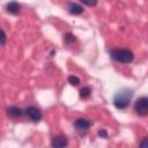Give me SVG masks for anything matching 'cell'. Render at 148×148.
Returning a JSON list of instances; mask_svg holds the SVG:
<instances>
[{
	"mask_svg": "<svg viewBox=\"0 0 148 148\" xmlns=\"http://www.w3.org/2000/svg\"><path fill=\"white\" fill-rule=\"evenodd\" d=\"M132 90H128V89H124L121 91H119L114 98H113V104L117 109H125L130 104V101L132 98Z\"/></svg>",
	"mask_w": 148,
	"mask_h": 148,
	"instance_id": "cell-1",
	"label": "cell"
},
{
	"mask_svg": "<svg viewBox=\"0 0 148 148\" xmlns=\"http://www.w3.org/2000/svg\"><path fill=\"white\" fill-rule=\"evenodd\" d=\"M110 54L116 61L123 62V64H128L134 58L133 52L126 49H113L110 51Z\"/></svg>",
	"mask_w": 148,
	"mask_h": 148,
	"instance_id": "cell-2",
	"label": "cell"
},
{
	"mask_svg": "<svg viewBox=\"0 0 148 148\" xmlns=\"http://www.w3.org/2000/svg\"><path fill=\"white\" fill-rule=\"evenodd\" d=\"M134 110L139 116H148V97L143 96L138 98L134 103Z\"/></svg>",
	"mask_w": 148,
	"mask_h": 148,
	"instance_id": "cell-3",
	"label": "cell"
},
{
	"mask_svg": "<svg viewBox=\"0 0 148 148\" xmlns=\"http://www.w3.org/2000/svg\"><path fill=\"white\" fill-rule=\"evenodd\" d=\"M25 113H27V116H28L34 123H38V121L42 119V112H40V110L37 109V108H35V106H29V108H27Z\"/></svg>",
	"mask_w": 148,
	"mask_h": 148,
	"instance_id": "cell-4",
	"label": "cell"
},
{
	"mask_svg": "<svg viewBox=\"0 0 148 148\" xmlns=\"http://www.w3.org/2000/svg\"><path fill=\"white\" fill-rule=\"evenodd\" d=\"M90 125H91V123H90L88 119H84V118H79V119H76L75 123H74V127H75L76 131H79V132H84V131H87V130L90 127Z\"/></svg>",
	"mask_w": 148,
	"mask_h": 148,
	"instance_id": "cell-5",
	"label": "cell"
},
{
	"mask_svg": "<svg viewBox=\"0 0 148 148\" xmlns=\"http://www.w3.org/2000/svg\"><path fill=\"white\" fill-rule=\"evenodd\" d=\"M67 138L66 136H62V135H58V136H54L52 139V142H51V146L52 147H56V148H61V147H65L67 146Z\"/></svg>",
	"mask_w": 148,
	"mask_h": 148,
	"instance_id": "cell-6",
	"label": "cell"
},
{
	"mask_svg": "<svg viewBox=\"0 0 148 148\" xmlns=\"http://www.w3.org/2000/svg\"><path fill=\"white\" fill-rule=\"evenodd\" d=\"M22 110L18 108V106H9L7 109V114L12 118H18L22 116Z\"/></svg>",
	"mask_w": 148,
	"mask_h": 148,
	"instance_id": "cell-7",
	"label": "cell"
},
{
	"mask_svg": "<svg viewBox=\"0 0 148 148\" xmlns=\"http://www.w3.org/2000/svg\"><path fill=\"white\" fill-rule=\"evenodd\" d=\"M68 12H69L72 15H79V14H81V13L83 12V8H82V6L72 2V3L68 5Z\"/></svg>",
	"mask_w": 148,
	"mask_h": 148,
	"instance_id": "cell-8",
	"label": "cell"
},
{
	"mask_svg": "<svg viewBox=\"0 0 148 148\" xmlns=\"http://www.w3.org/2000/svg\"><path fill=\"white\" fill-rule=\"evenodd\" d=\"M20 8H21V7H20V5H18L17 2H15V1H12V2L7 3V6H6L7 12H8V13H10V14H18Z\"/></svg>",
	"mask_w": 148,
	"mask_h": 148,
	"instance_id": "cell-9",
	"label": "cell"
},
{
	"mask_svg": "<svg viewBox=\"0 0 148 148\" xmlns=\"http://www.w3.org/2000/svg\"><path fill=\"white\" fill-rule=\"evenodd\" d=\"M90 92H91L90 88H89V87H84V88H82V89L80 90V96H81L82 98H86V97H88V96L90 95Z\"/></svg>",
	"mask_w": 148,
	"mask_h": 148,
	"instance_id": "cell-10",
	"label": "cell"
},
{
	"mask_svg": "<svg viewBox=\"0 0 148 148\" xmlns=\"http://www.w3.org/2000/svg\"><path fill=\"white\" fill-rule=\"evenodd\" d=\"M68 82L72 84V86H77L80 83V79L77 76H74V75H71L68 76Z\"/></svg>",
	"mask_w": 148,
	"mask_h": 148,
	"instance_id": "cell-11",
	"label": "cell"
},
{
	"mask_svg": "<svg viewBox=\"0 0 148 148\" xmlns=\"http://www.w3.org/2000/svg\"><path fill=\"white\" fill-rule=\"evenodd\" d=\"M64 39H65V42H66V43H72V42H74V40H75V36H74V35H72L71 32H68V34H66V35L64 36Z\"/></svg>",
	"mask_w": 148,
	"mask_h": 148,
	"instance_id": "cell-12",
	"label": "cell"
},
{
	"mask_svg": "<svg viewBox=\"0 0 148 148\" xmlns=\"http://www.w3.org/2000/svg\"><path fill=\"white\" fill-rule=\"evenodd\" d=\"M81 2H83V3H84V5H87V6L92 7V6H96L97 0H81Z\"/></svg>",
	"mask_w": 148,
	"mask_h": 148,
	"instance_id": "cell-13",
	"label": "cell"
},
{
	"mask_svg": "<svg viewBox=\"0 0 148 148\" xmlns=\"http://www.w3.org/2000/svg\"><path fill=\"white\" fill-rule=\"evenodd\" d=\"M140 147H142V148H148V138L142 139V141L140 142Z\"/></svg>",
	"mask_w": 148,
	"mask_h": 148,
	"instance_id": "cell-14",
	"label": "cell"
},
{
	"mask_svg": "<svg viewBox=\"0 0 148 148\" xmlns=\"http://www.w3.org/2000/svg\"><path fill=\"white\" fill-rule=\"evenodd\" d=\"M1 34H2V42H1V44H2V45H5V40H6V34H5V31H3V30H1Z\"/></svg>",
	"mask_w": 148,
	"mask_h": 148,
	"instance_id": "cell-15",
	"label": "cell"
},
{
	"mask_svg": "<svg viewBox=\"0 0 148 148\" xmlns=\"http://www.w3.org/2000/svg\"><path fill=\"white\" fill-rule=\"evenodd\" d=\"M98 135H102V136H106V132H105L104 130H102V131H99V132H98Z\"/></svg>",
	"mask_w": 148,
	"mask_h": 148,
	"instance_id": "cell-16",
	"label": "cell"
}]
</instances>
